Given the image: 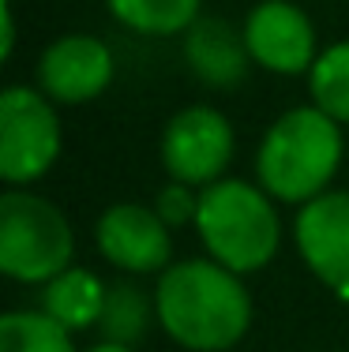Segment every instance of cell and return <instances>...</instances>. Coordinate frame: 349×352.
Wrapping results in <instances>:
<instances>
[{"instance_id": "12", "label": "cell", "mask_w": 349, "mask_h": 352, "mask_svg": "<svg viewBox=\"0 0 349 352\" xmlns=\"http://www.w3.org/2000/svg\"><path fill=\"white\" fill-rule=\"evenodd\" d=\"M105 289H109V285H102V278H94L90 270L68 266L64 274H56V278L45 285V292H41V311L49 318H56V322L72 333L90 330V326H98V318H102Z\"/></svg>"}, {"instance_id": "18", "label": "cell", "mask_w": 349, "mask_h": 352, "mask_svg": "<svg viewBox=\"0 0 349 352\" xmlns=\"http://www.w3.org/2000/svg\"><path fill=\"white\" fill-rule=\"evenodd\" d=\"M87 352H131L128 345H113V341H102V345H90Z\"/></svg>"}, {"instance_id": "16", "label": "cell", "mask_w": 349, "mask_h": 352, "mask_svg": "<svg viewBox=\"0 0 349 352\" xmlns=\"http://www.w3.org/2000/svg\"><path fill=\"white\" fill-rule=\"evenodd\" d=\"M308 87L315 109H323L338 124H349V41H335L315 56Z\"/></svg>"}, {"instance_id": "13", "label": "cell", "mask_w": 349, "mask_h": 352, "mask_svg": "<svg viewBox=\"0 0 349 352\" xmlns=\"http://www.w3.org/2000/svg\"><path fill=\"white\" fill-rule=\"evenodd\" d=\"M116 23L136 34L173 38L199 19V0H105Z\"/></svg>"}, {"instance_id": "17", "label": "cell", "mask_w": 349, "mask_h": 352, "mask_svg": "<svg viewBox=\"0 0 349 352\" xmlns=\"http://www.w3.org/2000/svg\"><path fill=\"white\" fill-rule=\"evenodd\" d=\"M154 210H158V217H162L169 229H177V225L195 221V214H199V195H192V188H188V184L173 180L169 188H162Z\"/></svg>"}, {"instance_id": "8", "label": "cell", "mask_w": 349, "mask_h": 352, "mask_svg": "<svg viewBox=\"0 0 349 352\" xmlns=\"http://www.w3.org/2000/svg\"><path fill=\"white\" fill-rule=\"evenodd\" d=\"M293 240L304 266L349 300V191H323L301 206Z\"/></svg>"}, {"instance_id": "7", "label": "cell", "mask_w": 349, "mask_h": 352, "mask_svg": "<svg viewBox=\"0 0 349 352\" xmlns=\"http://www.w3.org/2000/svg\"><path fill=\"white\" fill-rule=\"evenodd\" d=\"M244 45L252 64L267 68L274 75H301L312 72L315 64V27L312 19L289 0H263L248 12L244 27Z\"/></svg>"}, {"instance_id": "10", "label": "cell", "mask_w": 349, "mask_h": 352, "mask_svg": "<svg viewBox=\"0 0 349 352\" xmlns=\"http://www.w3.org/2000/svg\"><path fill=\"white\" fill-rule=\"evenodd\" d=\"M113 82V53L90 34L56 38L38 60V87L49 102L83 105Z\"/></svg>"}, {"instance_id": "5", "label": "cell", "mask_w": 349, "mask_h": 352, "mask_svg": "<svg viewBox=\"0 0 349 352\" xmlns=\"http://www.w3.org/2000/svg\"><path fill=\"white\" fill-rule=\"evenodd\" d=\"M61 157V120L41 90L8 87L0 94V176L8 188L34 184Z\"/></svg>"}, {"instance_id": "3", "label": "cell", "mask_w": 349, "mask_h": 352, "mask_svg": "<svg viewBox=\"0 0 349 352\" xmlns=\"http://www.w3.org/2000/svg\"><path fill=\"white\" fill-rule=\"evenodd\" d=\"M195 229L214 263L233 274H255L282 244V221L271 195L248 180H214L199 188Z\"/></svg>"}, {"instance_id": "6", "label": "cell", "mask_w": 349, "mask_h": 352, "mask_svg": "<svg viewBox=\"0 0 349 352\" xmlns=\"http://www.w3.org/2000/svg\"><path fill=\"white\" fill-rule=\"evenodd\" d=\"M233 162V128L211 105H188L165 124L162 165L173 180L188 188H207L222 180Z\"/></svg>"}, {"instance_id": "14", "label": "cell", "mask_w": 349, "mask_h": 352, "mask_svg": "<svg viewBox=\"0 0 349 352\" xmlns=\"http://www.w3.org/2000/svg\"><path fill=\"white\" fill-rule=\"evenodd\" d=\"M0 352H76V345H72V330H64L45 311H4Z\"/></svg>"}, {"instance_id": "4", "label": "cell", "mask_w": 349, "mask_h": 352, "mask_svg": "<svg viewBox=\"0 0 349 352\" xmlns=\"http://www.w3.org/2000/svg\"><path fill=\"white\" fill-rule=\"evenodd\" d=\"M76 255L68 217L61 206L23 188L0 195V274L23 285H49Z\"/></svg>"}, {"instance_id": "9", "label": "cell", "mask_w": 349, "mask_h": 352, "mask_svg": "<svg viewBox=\"0 0 349 352\" xmlns=\"http://www.w3.org/2000/svg\"><path fill=\"white\" fill-rule=\"evenodd\" d=\"M98 251L124 274H162L173 266V236L158 210L143 203H116L98 217Z\"/></svg>"}, {"instance_id": "1", "label": "cell", "mask_w": 349, "mask_h": 352, "mask_svg": "<svg viewBox=\"0 0 349 352\" xmlns=\"http://www.w3.org/2000/svg\"><path fill=\"white\" fill-rule=\"evenodd\" d=\"M154 318L180 349L226 352L252 326V296L240 274L214 258H184L162 270Z\"/></svg>"}, {"instance_id": "2", "label": "cell", "mask_w": 349, "mask_h": 352, "mask_svg": "<svg viewBox=\"0 0 349 352\" xmlns=\"http://www.w3.org/2000/svg\"><path fill=\"white\" fill-rule=\"evenodd\" d=\"M342 165V128L323 109L301 105L267 128L255 154L260 188L278 203H312Z\"/></svg>"}, {"instance_id": "15", "label": "cell", "mask_w": 349, "mask_h": 352, "mask_svg": "<svg viewBox=\"0 0 349 352\" xmlns=\"http://www.w3.org/2000/svg\"><path fill=\"white\" fill-rule=\"evenodd\" d=\"M147 318H151V304H147V292L131 281H116L105 289V307L98 318V330L102 341L113 345H136L147 330Z\"/></svg>"}, {"instance_id": "11", "label": "cell", "mask_w": 349, "mask_h": 352, "mask_svg": "<svg viewBox=\"0 0 349 352\" xmlns=\"http://www.w3.org/2000/svg\"><path fill=\"white\" fill-rule=\"evenodd\" d=\"M184 60L199 82L214 90H233L248 75L252 56H248L244 34H237L233 23L218 15H199L184 30Z\"/></svg>"}]
</instances>
